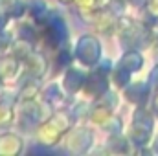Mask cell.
Instances as JSON below:
<instances>
[{
  "label": "cell",
  "instance_id": "obj_1",
  "mask_svg": "<svg viewBox=\"0 0 158 156\" xmlns=\"http://www.w3.org/2000/svg\"><path fill=\"white\" fill-rule=\"evenodd\" d=\"M72 125V119L66 116L64 112H57V114H52L50 119H46L37 130V136H39V142L44 145H55L63 134L70 129Z\"/></svg>",
  "mask_w": 158,
  "mask_h": 156
},
{
  "label": "cell",
  "instance_id": "obj_2",
  "mask_svg": "<svg viewBox=\"0 0 158 156\" xmlns=\"http://www.w3.org/2000/svg\"><path fill=\"white\" fill-rule=\"evenodd\" d=\"M153 116L147 110H136L134 114V121H132V129H131V138L134 143L138 145H145L151 138L153 132Z\"/></svg>",
  "mask_w": 158,
  "mask_h": 156
},
{
  "label": "cell",
  "instance_id": "obj_3",
  "mask_svg": "<svg viewBox=\"0 0 158 156\" xmlns=\"http://www.w3.org/2000/svg\"><path fill=\"white\" fill-rule=\"evenodd\" d=\"M99 53V44L94 37H83L77 44V55L85 64H92L98 61Z\"/></svg>",
  "mask_w": 158,
  "mask_h": 156
},
{
  "label": "cell",
  "instance_id": "obj_4",
  "mask_svg": "<svg viewBox=\"0 0 158 156\" xmlns=\"http://www.w3.org/2000/svg\"><path fill=\"white\" fill-rule=\"evenodd\" d=\"M24 63H26L28 74H30L33 79H39V77H42V76L46 74L48 61H46V57H44L42 53H39V51H31V53L24 59Z\"/></svg>",
  "mask_w": 158,
  "mask_h": 156
},
{
  "label": "cell",
  "instance_id": "obj_5",
  "mask_svg": "<svg viewBox=\"0 0 158 156\" xmlns=\"http://www.w3.org/2000/svg\"><path fill=\"white\" fill-rule=\"evenodd\" d=\"M19 57H15L13 53L9 55H2L0 57V77L2 79H11L17 76L19 72Z\"/></svg>",
  "mask_w": 158,
  "mask_h": 156
},
{
  "label": "cell",
  "instance_id": "obj_6",
  "mask_svg": "<svg viewBox=\"0 0 158 156\" xmlns=\"http://www.w3.org/2000/svg\"><path fill=\"white\" fill-rule=\"evenodd\" d=\"M9 50H11V53L15 55V57H19L20 61H24L31 51H33V44H31V40L30 39H24V37H20L19 40H15V42H11V46H9Z\"/></svg>",
  "mask_w": 158,
  "mask_h": 156
},
{
  "label": "cell",
  "instance_id": "obj_7",
  "mask_svg": "<svg viewBox=\"0 0 158 156\" xmlns=\"http://www.w3.org/2000/svg\"><path fill=\"white\" fill-rule=\"evenodd\" d=\"M39 92H40V86L39 83L33 79V81H28L22 84L20 92H19V99L20 101H35L39 97Z\"/></svg>",
  "mask_w": 158,
  "mask_h": 156
},
{
  "label": "cell",
  "instance_id": "obj_8",
  "mask_svg": "<svg viewBox=\"0 0 158 156\" xmlns=\"http://www.w3.org/2000/svg\"><path fill=\"white\" fill-rule=\"evenodd\" d=\"M121 66H123L125 70H129V72L142 70V66H143V57H142L138 51H129L127 55H123Z\"/></svg>",
  "mask_w": 158,
  "mask_h": 156
},
{
  "label": "cell",
  "instance_id": "obj_9",
  "mask_svg": "<svg viewBox=\"0 0 158 156\" xmlns=\"http://www.w3.org/2000/svg\"><path fill=\"white\" fill-rule=\"evenodd\" d=\"M90 116H92V121H94V123H98V125H105V123L114 116V114L110 112V109H109L107 105H98V107L92 110Z\"/></svg>",
  "mask_w": 158,
  "mask_h": 156
},
{
  "label": "cell",
  "instance_id": "obj_10",
  "mask_svg": "<svg viewBox=\"0 0 158 156\" xmlns=\"http://www.w3.org/2000/svg\"><path fill=\"white\" fill-rule=\"evenodd\" d=\"M103 127H105V130H109L110 134L118 136V134H119V127H121V119H119L118 116H112L107 123H105V125H103Z\"/></svg>",
  "mask_w": 158,
  "mask_h": 156
},
{
  "label": "cell",
  "instance_id": "obj_11",
  "mask_svg": "<svg viewBox=\"0 0 158 156\" xmlns=\"http://www.w3.org/2000/svg\"><path fill=\"white\" fill-rule=\"evenodd\" d=\"M11 117H13V114H11V109H9V107H6V105H0V123L9 121Z\"/></svg>",
  "mask_w": 158,
  "mask_h": 156
},
{
  "label": "cell",
  "instance_id": "obj_12",
  "mask_svg": "<svg viewBox=\"0 0 158 156\" xmlns=\"http://www.w3.org/2000/svg\"><path fill=\"white\" fill-rule=\"evenodd\" d=\"M147 4H149V11L158 17V0H147Z\"/></svg>",
  "mask_w": 158,
  "mask_h": 156
},
{
  "label": "cell",
  "instance_id": "obj_13",
  "mask_svg": "<svg viewBox=\"0 0 158 156\" xmlns=\"http://www.w3.org/2000/svg\"><path fill=\"white\" fill-rule=\"evenodd\" d=\"M94 2H96V7H98V9H101L103 6H107V4H110V0H94Z\"/></svg>",
  "mask_w": 158,
  "mask_h": 156
},
{
  "label": "cell",
  "instance_id": "obj_14",
  "mask_svg": "<svg viewBox=\"0 0 158 156\" xmlns=\"http://www.w3.org/2000/svg\"><path fill=\"white\" fill-rule=\"evenodd\" d=\"M2 2H4V4H6V7H9V9H11V7H15V6L19 4V0H2Z\"/></svg>",
  "mask_w": 158,
  "mask_h": 156
},
{
  "label": "cell",
  "instance_id": "obj_15",
  "mask_svg": "<svg viewBox=\"0 0 158 156\" xmlns=\"http://www.w3.org/2000/svg\"><path fill=\"white\" fill-rule=\"evenodd\" d=\"M153 149L158 153V136H156V140H155V145H153Z\"/></svg>",
  "mask_w": 158,
  "mask_h": 156
},
{
  "label": "cell",
  "instance_id": "obj_16",
  "mask_svg": "<svg viewBox=\"0 0 158 156\" xmlns=\"http://www.w3.org/2000/svg\"><path fill=\"white\" fill-rule=\"evenodd\" d=\"M61 2H64V4H68V2H72V0H61Z\"/></svg>",
  "mask_w": 158,
  "mask_h": 156
},
{
  "label": "cell",
  "instance_id": "obj_17",
  "mask_svg": "<svg viewBox=\"0 0 158 156\" xmlns=\"http://www.w3.org/2000/svg\"><path fill=\"white\" fill-rule=\"evenodd\" d=\"M2 81H4V79H2V77H0V86H2Z\"/></svg>",
  "mask_w": 158,
  "mask_h": 156
}]
</instances>
